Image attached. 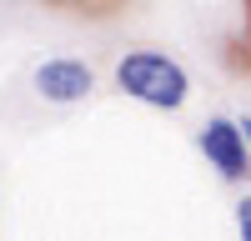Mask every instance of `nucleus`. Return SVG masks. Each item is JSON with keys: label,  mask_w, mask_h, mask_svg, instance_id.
<instances>
[{"label": "nucleus", "mask_w": 251, "mask_h": 241, "mask_svg": "<svg viewBox=\"0 0 251 241\" xmlns=\"http://www.w3.org/2000/svg\"><path fill=\"white\" fill-rule=\"evenodd\" d=\"M116 86L131 100L151 106V111H181L186 96H191L186 71L176 66L171 55H161V50H126L116 60Z\"/></svg>", "instance_id": "obj_1"}, {"label": "nucleus", "mask_w": 251, "mask_h": 241, "mask_svg": "<svg viewBox=\"0 0 251 241\" xmlns=\"http://www.w3.org/2000/svg\"><path fill=\"white\" fill-rule=\"evenodd\" d=\"M196 146H201L206 166H211L216 176H226V181H246V176H251V141H246V131H241V120L211 116V120L201 126Z\"/></svg>", "instance_id": "obj_2"}, {"label": "nucleus", "mask_w": 251, "mask_h": 241, "mask_svg": "<svg viewBox=\"0 0 251 241\" xmlns=\"http://www.w3.org/2000/svg\"><path fill=\"white\" fill-rule=\"evenodd\" d=\"M96 86V71L75 55H50L35 66V91L50 100V106H71V100H86Z\"/></svg>", "instance_id": "obj_3"}, {"label": "nucleus", "mask_w": 251, "mask_h": 241, "mask_svg": "<svg viewBox=\"0 0 251 241\" xmlns=\"http://www.w3.org/2000/svg\"><path fill=\"white\" fill-rule=\"evenodd\" d=\"M236 231L251 241V196H241V201H236Z\"/></svg>", "instance_id": "obj_4"}, {"label": "nucleus", "mask_w": 251, "mask_h": 241, "mask_svg": "<svg viewBox=\"0 0 251 241\" xmlns=\"http://www.w3.org/2000/svg\"><path fill=\"white\" fill-rule=\"evenodd\" d=\"M241 131H246V141H251V116H241Z\"/></svg>", "instance_id": "obj_5"}]
</instances>
